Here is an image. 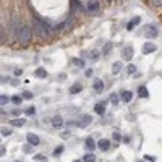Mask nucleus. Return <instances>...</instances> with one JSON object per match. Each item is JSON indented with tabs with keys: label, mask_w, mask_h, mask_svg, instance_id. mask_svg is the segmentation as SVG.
Here are the masks:
<instances>
[{
	"label": "nucleus",
	"mask_w": 162,
	"mask_h": 162,
	"mask_svg": "<svg viewBox=\"0 0 162 162\" xmlns=\"http://www.w3.org/2000/svg\"><path fill=\"white\" fill-rule=\"evenodd\" d=\"M31 36H33V28H31L29 25H23V26H21V31H20L18 40H20L21 44H29Z\"/></svg>",
	"instance_id": "nucleus-1"
},
{
	"label": "nucleus",
	"mask_w": 162,
	"mask_h": 162,
	"mask_svg": "<svg viewBox=\"0 0 162 162\" xmlns=\"http://www.w3.org/2000/svg\"><path fill=\"white\" fill-rule=\"evenodd\" d=\"M33 29H34V33H36L39 37H47V33H49V31H47V28H45L44 21L34 18V20H33Z\"/></svg>",
	"instance_id": "nucleus-2"
},
{
	"label": "nucleus",
	"mask_w": 162,
	"mask_h": 162,
	"mask_svg": "<svg viewBox=\"0 0 162 162\" xmlns=\"http://www.w3.org/2000/svg\"><path fill=\"white\" fill-rule=\"evenodd\" d=\"M157 28H156L154 25H148V26H144V36H146L148 39H154V37H157Z\"/></svg>",
	"instance_id": "nucleus-3"
},
{
	"label": "nucleus",
	"mask_w": 162,
	"mask_h": 162,
	"mask_svg": "<svg viewBox=\"0 0 162 162\" xmlns=\"http://www.w3.org/2000/svg\"><path fill=\"white\" fill-rule=\"evenodd\" d=\"M26 140H28V144H31L33 148H34V146H39V143H40L39 136H36L34 133H28V135H26Z\"/></svg>",
	"instance_id": "nucleus-4"
},
{
	"label": "nucleus",
	"mask_w": 162,
	"mask_h": 162,
	"mask_svg": "<svg viewBox=\"0 0 162 162\" xmlns=\"http://www.w3.org/2000/svg\"><path fill=\"white\" fill-rule=\"evenodd\" d=\"M156 49H157V45H156L154 42H146L143 45V54H152V52H156Z\"/></svg>",
	"instance_id": "nucleus-5"
},
{
	"label": "nucleus",
	"mask_w": 162,
	"mask_h": 162,
	"mask_svg": "<svg viewBox=\"0 0 162 162\" xmlns=\"http://www.w3.org/2000/svg\"><path fill=\"white\" fill-rule=\"evenodd\" d=\"M91 120H92V118H91V115H83V117L79 118V122H78L76 125L79 126V128H84V126H88V125L91 123Z\"/></svg>",
	"instance_id": "nucleus-6"
},
{
	"label": "nucleus",
	"mask_w": 162,
	"mask_h": 162,
	"mask_svg": "<svg viewBox=\"0 0 162 162\" xmlns=\"http://www.w3.org/2000/svg\"><path fill=\"white\" fill-rule=\"evenodd\" d=\"M97 146V143L94 141V138H86V141H84V148L88 149V151H94V148Z\"/></svg>",
	"instance_id": "nucleus-7"
},
{
	"label": "nucleus",
	"mask_w": 162,
	"mask_h": 162,
	"mask_svg": "<svg viewBox=\"0 0 162 162\" xmlns=\"http://www.w3.org/2000/svg\"><path fill=\"white\" fill-rule=\"evenodd\" d=\"M97 148H99L101 151H107V149L110 148V141L106 140V138H102V140L97 141Z\"/></svg>",
	"instance_id": "nucleus-8"
},
{
	"label": "nucleus",
	"mask_w": 162,
	"mask_h": 162,
	"mask_svg": "<svg viewBox=\"0 0 162 162\" xmlns=\"http://www.w3.org/2000/svg\"><path fill=\"white\" fill-rule=\"evenodd\" d=\"M86 8H88V11H91V13H94V11L99 10V2L97 0H94V2H86Z\"/></svg>",
	"instance_id": "nucleus-9"
},
{
	"label": "nucleus",
	"mask_w": 162,
	"mask_h": 162,
	"mask_svg": "<svg viewBox=\"0 0 162 162\" xmlns=\"http://www.w3.org/2000/svg\"><path fill=\"white\" fill-rule=\"evenodd\" d=\"M120 99L128 104V102L133 99V92H131V91H122V92H120Z\"/></svg>",
	"instance_id": "nucleus-10"
},
{
	"label": "nucleus",
	"mask_w": 162,
	"mask_h": 162,
	"mask_svg": "<svg viewBox=\"0 0 162 162\" xmlns=\"http://www.w3.org/2000/svg\"><path fill=\"white\" fill-rule=\"evenodd\" d=\"M92 89H94L96 92H97V94H99V92H102V89H104V83H102V81L101 79H94V83H92Z\"/></svg>",
	"instance_id": "nucleus-11"
},
{
	"label": "nucleus",
	"mask_w": 162,
	"mask_h": 162,
	"mask_svg": "<svg viewBox=\"0 0 162 162\" xmlns=\"http://www.w3.org/2000/svg\"><path fill=\"white\" fill-rule=\"evenodd\" d=\"M106 102H99V104H96L94 106V112L97 114V115H104V112H106Z\"/></svg>",
	"instance_id": "nucleus-12"
},
{
	"label": "nucleus",
	"mask_w": 162,
	"mask_h": 162,
	"mask_svg": "<svg viewBox=\"0 0 162 162\" xmlns=\"http://www.w3.org/2000/svg\"><path fill=\"white\" fill-rule=\"evenodd\" d=\"M131 57H133V47H131V45H126V47L123 49V59L130 60Z\"/></svg>",
	"instance_id": "nucleus-13"
},
{
	"label": "nucleus",
	"mask_w": 162,
	"mask_h": 162,
	"mask_svg": "<svg viewBox=\"0 0 162 162\" xmlns=\"http://www.w3.org/2000/svg\"><path fill=\"white\" fill-rule=\"evenodd\" d=\"M52 125H54L55 128H60V126L63 125V120H62V117H60V115H55V117L52 118Z\"/></svg>",
	"instance_id": "nucleus-14"
},
{
	"label": "nucleus",
	"mask_w": 162,
	"mask_h": 162,
	"mask_svg": "<svg viewBox=\"0 0 162 162\" xmlns=\"http://www.w3.org/2000/svg\"><path fill=\"white\" fill-rule=\"evenodd\" d=\"M81 89H83L81 83H75L71 88H70V94H78V92H81Z\"/></svg>",
	"instance_id": "nucleus-15"
},
{
	"label": "nucleus",
	"mask_w": 162,
	"mask_h": 162,
	"mask_svg": "<svg viewBox=\"0 0 162 162\" xmlns=\"http://www.w3.org/2000/svg\"><path fill=\"white\" fill-rule=\"evenodd\" d=\"M138 96L140 97H149V91L146 89V86H140V88H138Z\"/></svg>",
	"instance_id": "nucleus-16"
},
{
	"label": "nucleus",
	"mask_w": 162,
	"mask_h": 162,
	"mask_svg": "<svg viewBox=\"0 0 162 162\" xmlns=\"http://www.w3.org/2000/svg\"><path fill=\"white\" fill-rule=\"evenodd\" d=\"M122 68H123V65H122V62H115L114 65H112V73H114V75H118Z\"/></svg>",
	"instance_id": "nucleus-17"
},
{
	"label": "nucleus",
	"mask_w": 162,
	"mask_h": 162,
	"mask_svg": "<svg viewBox=\"0 0 162 162\" xmlns=\"http://www.w3.org/2000/svg\"><path fill=\"white\" fill-rule=\"evenodd\" d=\"M140 21H141V20H140V16H136V18H133V20L128 23V26H126V29H128V31H133V28H135V26H136Z\"/></svg>",
	"instance_id": "nucleus-18"
},
{
	"label": "nucleus",
	"mask_w": 162,
	"mask_h": 162,
	"mask_svg": "<svg viewBox=\"0 0 162 162\" xmlns=\"http://www.w3.org/2000/svg\"><path fill=\"white\" fill-rule=\"evenodd\" d=\"M34 75H36L37 78H45V76H47V71H45L44 68H37V70L34 71Z\"/></svg>",
	"instance_id": "nucleus-19"
},
{
	"label": "nucleus",
	"mask_w": 162,
	"mask_h": 162,
	"mask_svg": "<svg viewBox=\"0 0 162 162\" xmlns=\"http://www.w3.org/2000/svg\"><path fill=\"white\" fill-rule=\"evenodd\" d=\"M10 123H11V126H23V125L26 123V122L23 120V118H16V120H11Z\"/></svg>",
	"instance_id": "nucleus-20"
},
{
	"label": "nucleus",
	"mask_w": 162,
	"mask_h": 162,
	"mask_svg": "<svg viewBox=\"0 0 162 162\" xmlns=\"http://www.w3.org/2000/svg\"><path fill=\"white\" fill-rule=\"evenodd\" d=\"M83 160H84V162H96V156L91 154V152H88V154H84Z\"/></svg>",
	"instance_id": "nucleus-21"
},
{
	"label": "nucleus",
	"mask_w": 162,
	"mask_h": 162,
	"mask_svg": "<svg viewBox=\"0 0 162 162\" xmlns=\"http://www.w3.org/2000/svg\"><path fill=\"white\" fill-rule=\"evenodd\" d=\"M110 102L114 104V106H118V102H120V97H118V94H110Z\"/></svg>",
	"instance_id": "nucleus-22"
},
{
	"label": "nucleus",
	"mask_w": 162,
	"mask_h": 162,
	"mask_svg": "<svg viewBox=\"0 0 162 162\" xmlns=\"http://www.w3.org/2000/svg\"><path fill=\"white\" fill-rule=\"evenodd\" d=\"M11 102L16 104V106H20V104L23 102V96H13L11 97Z\"/></svg>",
	"instance_id": "nucleus-23"
},
{
	"label": "nucleus",
	"mask_w": 162,
	"mask_h": 162,
	"mask_svg": "<svg viewBox=\"0 0 162 162\" xmlns=\"http://www.w3.org/2000/svg\"><path fill=\"white\" fill-rule=\"evenodd\" d=\"M34 160H37V162H47V157L42 156V154H36V156H34Z\"/></svg>",
	"instance_id": "nucleus-24"
},
{
	"label": "nucleus",
	"mask_w": 162,
	"mask_h": 162,
	"mask_svg": "<svg viewBox=\"0 0 162 162\" xmlns=\"http://www.w3.org/2000/svg\"><path fill=\"white\" fill-rule=\"evenodd\" d=\"M110 50H112V42H107L106 45H104V49H102V52H104V54H106V55H107V54H109V52H110Z\"/></svg>",
	"instance_id": "nucleus-25"
},
{
	"label": "nucleus",
	"mask_w": 162,
	"mask_h": 162,
	"mask_svg": "<svg viewBox=\"0 0 162 162\" xmlns=\"http://www.w3.org/2000/svg\"><path fill=\"white\" fill-rule=\"evenodd\" d=\"M89 59L96 62L97 59H99V52H97V50H92V52H91V55H89Z\"/></svg>",
	"instance_id": "nucleus-26"
},
{
	"label": "nucleus",
	"mask_w": 162,
	"mask_h": 162,
	"mask_svg": "<svg viewBox=\"0 0 162 162\" xmlns=\"http://www.w3.org/2000/svg\"><path fill=\"white\" fill-rule=\"evenodd\" d=\"M23 99H33V92L31 91H25L23 92Z\"/></svg>",
	"instance_id": "nucleus-27"
},
{
	"label": "nucleus",
	"mask_w": 162,
	"mask_h": 162,
	"mask_svg": "<svg viewBox=\"0 0 162 162\" xmlns=\"http://www.w3.org/2000/svg\"><path fill=\"white\" fill-rule=\"evenodd\" d=\"M144 160H148V162H154L156 160V157L154 156H149V154H144V157H143Z\"/></svg>",
	"instance_id": "nucleus-28"
},
{
	"label": "nucleus",
	"mask_w": 162,
	"mask_h": 162,
	"mask_svg": "<svg viewBox=\"0 0 162 162\" xmlns=\"http://www.w3.org/2000/svg\"><path fill=\"white\" fill-rule=\"evenodd\" d=\"M73 63H75V65H78V67H81V68L84 67V62H83V60H79V59H75Z\"/></svg>",
	"instance_id": "nucleus-29"
},
{
	"label": "nucleus",
	"mask_w": 162,
	"mask_h": 162,
	"mask_svg": "<svg viewBox=\"0 0 162 162\" xmlns=\"http://www.w3.org/2000/svg\"><path fill=\"white\" fill-rule=\"evenodd\" d=\"M126 71H128L130 75L135 73V71H136V67H135V65H128V67H126Z\"/></svg>",
	"instance_id": "nucleus-30"
},
{
	"label": "nucleus",
	"mask_w": 162,
	"mask_h": 162,
	"mask_svg": "<svg viewBox=\"0 0 162 162\" xmlns=\"http://www.w3.org/2000/svg\"><path fill=\"white\" fill-rule=\"evenodd\" d=\"M2 135L3 136H10L11 135V130L10 128H2Z\"/></svg>",
	"instance_id": "nucleus-31"
},
{
	"label": "nucleus",
	"mask_w": 162,
	"mask_h": 162,
	"mask_svg": "<svg viewBox=\"0 0 162 162\" xmlns=\"http://www.w3.org/2000/svg\"><path fill=\"white\" fill-rule=\"evenodd\" d=\"M112 138H114V140H115V141H120V140H122V135H120V133H118V131H115V133H114V135H112Z\"/></svg>",
	"instance_id": "nucleus-32"
},
{
	"label": "nucleus",
	"mask_w": 162,
	"mask_h": 162,
	"mask_svg": "<svg viewBox=\"0 0 162 162\" xmlns=\"http://www.w3.org/2000/svg\"><path fill=\"white\" fill-rule=\"evenodd\" d=\"M23 151H25L26 154H28V152H33V146H31V144H28V146L23 148Z\"/></svg>",
	"instance_id": "nucleus-33"
},
{
	"label": "nucleus",
	"mask_w": 162,
	"mask_h": 162,
	"mask_svg": "<svg viewBox=\"0 0 162 162\" xmlns=\"http://www.w3.org/2000/svg\"><path fill=\"white\" fill-rule=\"evenodd\" d=\"M8 101H10V99H8V97L2 94V97H0V102H2V106H5V104H7Z\"/></svg>",
	"instance_id": "nucleus-34"
},
{
	"label": "nucleus",
	"mask_w": 162,
	"mask_h": 162,
	"mask_svg": "<svg viewBox=\"0 0 162 162\" xmlns=\"http://www.w3.org/2000/svg\"><path fill=\"white\" fill-rule=\"evenodd\" d=\"M62 151H63V148H62V146H59L57 149H54V156H59V154H62Z\"/></svg>",
	"instance_id": "nucleus-35"
},
{
	"label": "nucleus",
	"mask_w": 162,
	"mask_h": 162,
	"mask_svg": "<svg viewBox=\"0 0 162 162\" xmlns=\"http://www.w3.org/2000/svg\"><path fill=\"white\" fill-rule=\"evenodd\" d=\"M26 114L28 115H34V114H36V110H34V107H29V109H26Z\"/></svg>",
	"instance_id": "nucleus-36"
},
{
	"label": "nucleus",
	"mask_w": 162,
	"mask_h": 162,
	"mask_svg": "<svg viewBox=\"0 0 162 162\" xmlns=\"http://www.w3.org/2000/svg\"><path fill=\"white\" fill-rule=\"evenodd\" d=\"M21 73H23V70H21V68H18V70H15V75H16V76H20Z\"/></svg>",
	"instance_id": "nucleus-37"
},
{
	"label": "nucleus",
	"mask_w": 162,
	"mask_h": 162,
	"mask_svg": "<svg viewBox=\"0 0 162 162\" xmlns=\"http://www.w3.org/2000/svg\"><path fill=\"white\" fill-rule=\"evenodd\" d=\"M75 162H81V160H75Z\"/></svg>",
	"instance_id": "nucleus-38"
}]
</instances>
